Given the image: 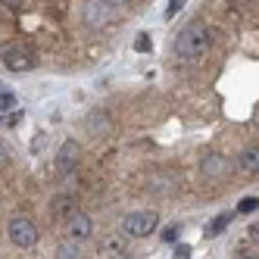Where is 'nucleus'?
<instances>
[{"instance_id":"nucleus-1","label":"nucleus","mask_w":259,"mask_h":259,"mask_svg":"<svg viewBox=\"0 0 259 259\" xmlns=\"http://www.w3.org/2000/svg\"><path fill=\"white\" fill-rule=\"evenodd\" d=\"M209 44H212L209 28L203 25V22H191V25L175 38V53H178L181 60H200L203 53L209 50Z\"/></svg>"},{"instance_id":"nucleus-2","label":"nucleus","mask_w":259,"mask_h":259,"mask_svg":"<svg viewBox=\"0 0 259 259\" xmlns=\"http://www.w3.org/2000/svg\"><path fill=\"white\" fill-rule=\"evenodd\" d=\"M159 225V212L156 209H138V212H128L122 219V231L128 237H150Z\"/></svg>"},{"instance_id":"nucleus-3","label":"nucleus","mask_w":259,"mask_h":259,"mask_svg":"<svg viewBox=\"0 0 259 259\" xmlns=\"http://www.w3.org/2000/svg\"><path fill=\"white\" fill-rule=\"evenodd\" d=\"M7 231H10V240L19 250H28V247L38 244V225H34L31 219H25V215H16L7 225Z\"/></svg>"},{"instance_id":"nucleus-4","label":"nucleus","mask_w":259,"mask_h":259,"mask_svg":"<svg viewBox=\"0 0 259 259\" xmlns=\"http://www.w3.org/2000/svg\"><path fill=\"white\" fill-rule=\"evenodd\" d=\"M116 19V7L109 0H84V25L100 28Z\"/></svg>"},{"instance_id":"nucleus-5","label":"nucleus","mask_w":259,"mask_h":259,"mask_svg":"<svg viewBox=\"0 0 259 259\" xmlns=\"http://www.w3.org/2000/svg\"><path fill=\"white\" fill-rule=\"evenodd\" d=\"M4 63H7V69L10 72H28V69H34V50L31 47H25V44H10L7 50H4Z\"/></svg>"},{"instance_id":"nucleus-6","label":"nucleus","mask_w":259,"mask_h":259,"mask_svg":"<svg viewBox=\"0 0 259 259\" xmlns=\"http://www.w3.org/2000/svg\"><path fill=\"white\" fill-rule=\"evenodd\" d=\"M200 172L206 175L209 181L228 178V172H231V159H228L225 153H206V156H203V162H200Z\"/></svg>"},{"instance_id":"nucleus-7","label":"nucleus","mask_w":259,"mask_h":259,"mask_svg":"<svg viewBox=\"0 0 259 259\" xmlns=\"http://www.w3.org/2000/svg\"><path fill=\"white\" fill-rule=\"evenodd\" d=\"M66 234L75 240V244H78V240H88L91 234H94V222H91L84 212H75V215L66 219Z\"/></svg>"},{"instance_id":"nucleus-8","label":"nucleus","mask_w":259,"mask_h":259,"mask_svg":"<svg viewBox=\"0 0 259 259\" xmlns=\"http://www.w3.org/2000/svg\"><path fill=\"white\" fill-rule=\"evenodd\" d=\"M78 159H81L78 144H75V141H66V144L60 147V153H57V169H60L63 175H69V172L78 169Z\"/></svg>"},{"instance_id":"nucleus-9","label":"nucleus","mask_w":259,"mask_h":259,"mask_svg":"<svg viewBox=\"0 0 259 259\" xmlns=\"http://www.w3.org/2000/svg\"><path fill=\"white\" fill-rule=\"evenodd\" d=\"M75 212H78V203L72 200V197H57V200L50 203V215L57 219V222H63V225H66V219L75 215Z\"/></svg>"},{"instance_id":"nucleus-10","label":"nucleus","mask_w":259,"mask_h":259,"mask_svg":"<svg viewBox=\"0 0 259 259\" xmlns=\"http://www.w3.org/2000/svg\"><path fill=\"white\" fill-rule=\"evenodd\" d=\"M125 253V237L122 234H106L100 240V256L103 259H119Z\"/></svg>"},{"instance_id":"nucleus-11","label":"nucleus","mask_w":259,"mask_h":259,"mask_svg":"<svg viewBox=\"0 0 259 259\" xmlns=\"http://www.w3.org/2000/svg\"><path fill=\"white\" fill-rule=\"evenodd\" d=\"M240 172H250V175H259V147H247V150H240Z\"/></svg>"},{"instance_id":"nucleus-12","label":"nucleus","mask_w":259,"mask_h":259,"mask_svg":"<svg viewBox=\"0 0 259 259\" xmlns=\"http://www.w3.org/2000/svg\"><path fill=\"white\" fill-rule=\"evenodd\" d=\"M109 128H113V122H109V116H106V113H91V119H88V132L94 135V138L109 135Z\"/></svg>"},{"instance_id":"nucleus-13","label":"nucleus","mask_w":259,"mask_h":259,"mask_svg":"<svg viewBox=\"0 0 259 259\" xmlns=\"http://www.w3.org/2000/svg\"><path fill=\"white\" fill-rule=\"evenodd\" d=\"M231 219H234V212H222V215H215L212 222H209V228H206V234L209 237H215V234H222L228 225H231Z\"/></svg>"},{"instance_id":"nucleus-14","label":"nucleus","mask_w":259,"mask_h":259,"mask_svg":"<svg viewBox=\"0 0 259 259\" xmlns=\"http://www.w3.org/2000/svg\"><path fill=\"white\" fill-rule=\"evenodd\" d=\"M16 109V94L13 91H0V113H13Z\"/></svg>"},{"instance_id":"nucleus-15","label":"nucleus","mask_w":259,"mask_h":259,"mask_svg":"<svg viewBox=\"0 0 259 259\" xmlns=\"http://www.w3.org/2000/svg\"><path fill=\"white\" fill-rule=\"evenodd\" d=\"M57 259H84V256H81V250L75 244H63L60 253H57Z\"/></svg>"},{"instance_id":"nucleus-16","label":"nucleus","mask_w":259,"mask_h":259,"mask_svg":"<svg viewBox=\"0 0 259 259\" xmlns=\"http://www.w3.org/2000/svg\"><path fill=\"white\" fill-rule=\"evenodd\" d=\"M150 47H153L150 34H147V31H141L138 38H135V50H138V53H150Z\"/></svg>"},{"instance_id":"nucleus-17","label":"nucleus","mask_w":259,"mask_h":259,"mask_svg":"<svg viewBox=\"0 0 259 259\" xmlns=\"http://www.w3.org/2000/svg\"><path fill=\"white\" fill-rule=\"evenodd\" d=\"M259 209V197H244L237 203V212H256Z\"/></svg>"},{"instance_id":"nucleus-18","label":"nucleus","mask_w":259,"mask_h":259,"mask_svg":"<svg viewBox=\"0 0 259 259\" xmlns=\"http://www.w3.org/2000/svg\"><path fill=\"white\" fill-rule=\"evenodd\" d=\"M181 10H184V0H169V10H165V16L172 19V16H175V13H181Z\"/></svg>"},{"instance_id":"nucleus-19","label":"nucleus","mask_w":259,"mask_h":259,"mask_svg":"<svg viewBox=\"0 0 259 259\" xmlns=\"http://www.w3.org/2000/svg\"><path fill=\"white\" fill-rule=\"evenodd\" d=\"M175 259H191V247L188 244H175Z\"/></svg>"},{"instance_id":"nucleus-20","label":"nucleus","mask_w":259,"mask_h":259,"mask_svg":"<svg viewBox=\"0 0 259 259\" xmlns=\"http://www.w3.org/2000/svg\"><path fill=\"white\" fill-rule=\"evenodd\" d=\"M0 7H7V10H22L25 0H0Z\"/></svg>"},{"instance_id":"nucleus-21","label":"nucleus","mask_w":259,"mask_h":259,"mask_svg":"<svg viewBox=\"0 0 259 259\" xmlns=\"http://www.w3.org/2000/svg\"><path fill=\"white\" fill-rule=\"evenodd\" d=\"M4 165H10V147L0 144V169H4Z\"/></svg>"},{"instance_id":"nucleus-22","label":"nucleus","mask_w":259,"mask_h":259,"mask_svg":"<svg viewBox=\"0 0 259 259\" xmlns=\"http://www.w3.org/2000/svg\"><path fill=\"white\" fill-rule=\"evenodd\" d=\"M178 231H181L178 225H175V228H165V231H162V240H169V244H172V240H178Z\"/></svg>"},{"instance_id":"nucleus-23","label":"nucleus","mask_w":259,"mask_h":259,"mask_svg":"<svg viewBox=\"0 0 259 259\" xmlns=\"http://www.w3.org/2000/svg\"><path fill=\"white\" fill-rule=\"evenodd\" d=\"M247 237L253 240V244H259V222H256V225H250V231H247Z\"/></svg>"},{"instance_id":"nucleus-24","label":"nucleus","mask_w":259,"mask_h":259,"mask_svg":"<svg viewBox=\"0 0 259 259\" xmlns=\"http://www.w3.org/2000/svg\"><path fill=\"white\" fill-rule=\"evenodd\" d=\"M19 122H22V113H10V119H7V125H10V128H16Z\"/></svg>"},{"instance_id":"nucleus-25","label":"nucleus","mask_w":259,"mask_h":259,"mask_svg":"<svg viewBox=\"0 0 259 259\" xmlns=\"http://www.w3.org/2000/svg\"><path fill=\"white\" fill-rule=\"evenodd\" d=\"M109 4H113V7H128L132 0H109Z\"/></svg>"},{"instance_id":"nucleus-26","label":"nucleus","mask_w":259,"mask_h":259,"mask_svg":"<svg viewBox=\"0 0 259 259\" xmlns=\"http://www.w3.org/2000/svg\"><path fill=\"white\" fill-rule=\"evenodd\" d=\"M247 259H256V256H247Z\"/></svg>"}]
</instances>
